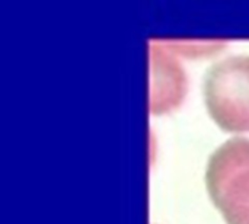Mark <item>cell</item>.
Here are the masks:
<instances>
[{"mask_svg": "<svg viewBox=\"0 0 249 224\" xmlns=\"http://www.w3.org/2000/svg\"><path fill=\"white\" fill-rule=\"evenodd\" d=\"M207 192L228 224H249V138L220 144L206 166Z\"/></svg>", "mask_w": 249, "mask_h": 224, "instance_id": "obj_1", "label": "cell"}, {"mask_svg": "<svg viewBox=\"0 0 249 224\" xmlns=\"http://www.w3.org/2000/svg\"><path fill=\"white\" fill-rule=\"evenodd\" d=\"M210 117L228 131H249V55L235 54L214 61L203 79Z\"/></svg>", "mask_w": 249, "mask_h": 224, "instance_id": "obj_2", "label": "cell"}, {"mask_svg": "<svg viewBox=\"0 0 249 224\" xmlns=\"http://www.w3.org/2000/svg\"><path fill=\"white\" fill-rule=\"evenodd\" d=\"M187 77L165 42L150 41V111L168 112L178 106L185 95Z\"/></svg>", "mask_w": 249, "mask_h": 224, "instance_id": "obj_3", "label": "cell"}]
</instances>
